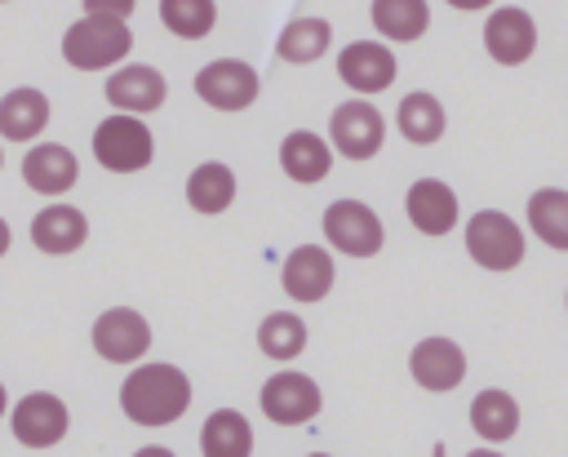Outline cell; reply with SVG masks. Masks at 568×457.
Returning a JSON list of instances; mask_svg holds the SVG:
<instances>
[{
    "mask_svg": "<svg viewBox=\"0 0 568 457\" xmlns=\"http://www.w3.org/2000/svg\"><path fill=\"white\" fill-rule=\"evenodd\" d=\"M280 169H284L293 182L315 186V182L333 169V146H328L320 133H311V129H293V133L280 142Z\"/></svg>",
    "mask_w": 568,
    "mask_h": 457,
    "instance_id": "ffe728a7",
    "label": "cell"
},
{
    "mask_svg": "<svg viewBox=\"0 0 568 457\" xmlns=\"http://www.w3.org/2000/svg\"><path fill=\"white\" fill-rule=\"evenodd\" d=\"M484 49L501 67H519L537 49V22L524 9H493L484 22Z\"/></svg>",
    "mask_w": 568,
    "mask_h": 457,
    "instance_id": "7c38bea8",
    "label": "cell"
},
{
    "mask_svg": "<svg viewBox=\"0 0 568 457\" xmlns=\"http://www.w3.org/2000/svg\"><path fill=\"white\" fill-rule=\"evenodd\" d=\"M49 124V98L31 84H18L0 98V138L4 142H31Z\"/></svg>",
    "mask_w": 568,
    "mask_h": 457,
    "instance_id": "d6986e66",
    "label": "cell"
},
{
    "mask_svg": "<svg viewBox=\"0 0 568 457\" xmlns=\"http://www.w3.org/2000/svg\"><path fill=\"white\" fill-rule=\"evenodd\" d=\"M160 22L182 40H204L217 22L213 0H160Z\"/></svg>",
    "mask_w": 568,
    "mask_h": 457,
    "instance_id": "f1b7e54d",
    "label": "cell"
},
{
    "mask_svg": "<svg viewBox=\"0 0 568 457\" xmlns=\"http://www.w3.org/2000/svg\"><path fill=\"white\" fill-rule=\"evenodd\" d=\"M328 44H333V27H328L324 18H293V22L280 31L275 53H280L284 62H297V67H302V62L324 58Z\"/></svg>",
    "mask_w": 568,
    "mask_h": 457,
    "instance_id": "4316f807",
    "label": "cell"
},
{
    "mask_svg": "<svg viewBox=\"0 0 568 457\" xmlns=\"http://www.w3.org/2000/svg\"><path fill=\"white\" fill-rule=\"evenodd\" d=\"M195 93L213 111H244L257 98V71L240 58H217L195 75Z\"/></svg>",
    "mask_w": 568,
    "mask_h": 457,
    "instance_id": "30bf717a",
    "label": "cell"
},
{
    "mask_svg": "<svg viewBox=\"0 0 568 457\" xmlns=\"http://www.w3.org/2000/svg\"><path fill=\"white\" fill-rule=\"evenodd\" d=\"M257 404H262V413H266L275 426H302V422H311V417L320 413L324 399H320L315 377L293 373V368H280V373H271V377L262 382Z\"/></svg>",
    "mask_w": 568,
    "mask_h": 457,
    "instance_id": "52a82bcc",
    "label": "cell"
},
{
    "mask_svg": "<svg viewBox=\"0 0 568 457\" xmlns=\"http://www.w3.org/2000/svg\"><path fill=\"white\" fill-rule=\"evenodd\" d=\"M186 200H191L195 213H209V217L222 213V209H231V200H235V173L226 164H217V160L195 164L191 177H186Z\"/></svg>",
    "mask_w": 568,
    "mask_h": 457,
    "instance_id": "603a6c76",
    "label": "cell"
},
{
    "mask_svg": "<svg viewBox=\"0 0 568 457\" xmlns=\"http://www.w3.org/2000/svg\"><path fill=\"white\" fill-rule=\"evenodd\" d=\"M280 284L293 302H320L333 288V253L320 244H302L284 257L280 266Z\"/></svg>",
    "mask_w": 568,
    "mask_h": 457,
    "instance_id": "9a60e30c",
    "label": "cell"
},
{
    "mask_svg": "<svg viewBox=\"0 0 568 457\" xmlns=\"http://www.w3.org/2000/svg\"><path fill=\"white\" fill-rule=\"evenodd\" d=\"M200 448H204V457H248L253 453L248 417L235 413V408L209 413L204 417V430H200Z\"/></svg>",
    "mask_w": 568,
    "mask_h": 457,
    "instance_id": "44dd1931",
    "label": "cell"
},
{
    "mask_svg": "<svg viewBox=\"0 0 568 457\" xmlns=\"http://www.w3.org/2000/svg\"><path fill=\"white\" fill-rule=\"evenodd\" d=\"M9 413V390H4V382H0V417Z\"/></svg>",
    "mask_w": 568,
    "mask_h": 457,
    "instance_id": "d6a6232c",
    "label": "cell"
},
{
    "mask_svg": "<svg viewBox=\"0 0 568 457\" xmlns=\"http://www.w3.org/2000/svg\"><path fill=\"white\" fill-rule=\"evenodd\" d=\"M129 49H133L129 18H111V13H84V18L71 22L67 35H62V58H67V67H75V71H106V67H115Z\"/></svg>",
    "mask_w": 568,
    "mask_h": 457,
    "instance_id": "7a4b0ae2",
    "label": "cell"
},
{
    "mask_svg": "<svg viewBox=\"0 0 568 457\" xmlns=\"http://www.w3.org/2000/svg\"><path fill=\"white\" fill-rule=\"evenodd\" d=\"M466 253L484 271H515L524 262V231L515 226V217L484 209L466 222Z\"/></svg>",
    "mask_w": 568,
    "mask_h": 457,
    "instance_id": "277c9868",
    "label": "cell"
},
{
    "mask_svg": "<svg viewBox=\"0 0 568 457\" xmlns=\"http://www.w3.org/2000/svg\"><path fill=\"white\" fill-rule=\"evenodd\" d=\"M146 346H151V324L138 311L111 306V311L98 315V324H93V351L106 364H133V359L146 355Z\"/></svg>",
    "mask_w": 568,
    "mask_h": 457,
    "instance_id": "ba28073f",
    "label": "cell"
},
{
    "mask_svg": "<svg viewBox=\"0 0 568 457\" xmlns=\"http://www.w3.org/2000/svg\"><path fill=\"white\" fill-rule=\"evenodd\" d=\"M9 253V226H4V217H0V257Z\"/></svg>",
    "mask_w": 568,
    "mask_h": 457,
    "instance_id": "1f68e13d",
    "label": "cell"
},
{
    "mask_svg": "<svg viewBox=\"0 0 568 457\" xmlns=\"http://www.w3.org/2000/svg\"><path fill=\"white\" fill-rule=\"evenodd\" d=\"M408 368H413V382L422 390H453L466 377V355L448 337H422L408 355Z\"/></svg>",
    "mask_w": 568,
    "mask_h": 457,
    "instance_id": "5bb4252c",
    "label": "cell"
},
{
    "mask_svg": "<svg viewBox=\"0 0 568 457\" xmlns=\"http://www.w3.org/2000/svg\"><path fill=\"white\" fill-rule=\"evenodd\" d=\"M9 426H13V439H18V444H27V448H53V444L67 435L71 413H67V404H62L58 395L31 390V395L18 399Z\"/></svg>",
    "mask_w": 568,
    "mask_h": 457,
    "instance_id": "9c48e42d",
    "label": "cell"
},
{
    "mask_svg": "<svg viewBox=\"0 0 568 457\" xmlns=\"http://www.w3.org/2000/svg\"><path fill=\"white\" fill-rule=\"evenodd\" d=\"M0 169H4V146H0Z\"/></svg>",
    "mask_w": 568,
    "mask_h": 457,
    "instance_id": "836d02e7",
    "label": "cell"
},
{
    "mask_svg": "<svg viewBox=\"0 0 568 457\" xmlns=\"http://www.w3.org/2000/svg\"><path fill=\"white\" fill-rule=\"evenodd\" d=\"M470 426H475L479 439L501 444V439H510L519 430V404L506 390H479L470 399Z\"/></svg>",
    "mask_w": 568,
    "mask_h": 457,
    "instance_id": "484cf974",
    "label": "cell"
},
{
    "mask_svg": "<svg viewBox=\"0 0 568 457\" xmlns=\"http://www.w3.org/2000/svg\"><path fill=\"white\" fill-rule=\"evenodd\" d=\"M328 142L337 146V155L346 160H373L386 142V120L373 102L364 98H351V102H337V111L328 115Z\"/></svg>",
    "mask_w": 568,
    "mask_h": 457,
    "instance_id": "5b68a950",
    "label": "cell"
},
{
    "mask_svg": "<svg viewBox=\"0 0 568 457\" xmlns=\"http://www.w3.org/2000/svg\"><path fill=\"white\" fill-rule=\"evenodd\" d=\"M22 177L40 195H67L75 186V177H80V160L62 142H36L22 155Z\"/></svg>",
    "mask_w": 568,
    "mask_h": 457,
    "instance_id": "2e32d148",
    "label": "cell"
},
{
    "mask_svg": "<svg viewBox=\"0 0 568 457\" xmlns=\"http://www.w3.org/2000/svg\"><path fill=\"white\" fill-rule=\"evenodd\" d=\"M257 346H262V355L266 359H297L302 355V346H306V324H302V315H293V311H271L262 324H257Z\"/></svg>",
    "mask_w": 568,
    "mask_h": 457,
    "instance_id": "83f0119b",
    "label": "cell"
},
{
    "mask_svg": "<svg viewBox=\"0 0 568 457\" xmlns=\"http://www.w3.org/2000/svg\"><path fill=\"white\" fill-rule=\"evenodd\" d=\"M395 124H399V133L408 138V142H417V146H430V142H439L444 138V106H439V98L435 93H408L404 102H399V111H395Z\"/></svg>",
    "mask_w": 568,
    "mask_h": 457,
    "instance_id": "d4e9b609",
    "label": "cell"
},
{
    "mask_svg": "<svg viewBox=\"0 0 568 457\" xmlns=\"http://www.w3.org/2000/svg\"><path fill=\"white\" fill-rule=\"evenodd\" d=\"M528 226L541 244L568 253V191L559 186H546V191H532L528 200Z\"/></svg>",
    "mask_w": 568,
    "mask_h": 457,
    "instance_id": "cb8c5ba5",
    "label": "cell"
},
{
    "mask_svg": "<svg viewBox=\"0 0 568 457\" xmlns=\"http://www.w3.org/2000/svg\"><path fill=\"white\" fill-rule=\"evenodd\" d=\"M373 27L386 35V40H399V44H413L426 35L430 27V4L426 0H373Z\"/></svg>",
    "mask_w": 568,
    "mask_h": 457,
    "instance_id": "7402d4cb",
    "label": "cell"
},
{
    "mask_svg": "<svg viewBox=\"0 0 568 457\" xmlns=\"http://www.w3.org/2000/svg\"><path fill=\"white\" fill-rule=\"evenodd\" d=\"M337 75L355 93H382L395 84V53L382 40H355L337 53Z\"/></svg>",
    "mask_w": 568,
    "mask_h": 457,
    "instance_id": "4fadbf2b",
    "label": "cell"
},
{
    "mask_svg": "<svg viewBox=\"0 0 568 457\" xmlns=\"http://www.w3.org/2000/svg\"><path fill=\"white\" fill-rule=\"evenodd\" d=\"M191 404V377L173 364H138L120 386V408L129 422L155 430L173 426Z\"/></svg>",
    "mask_w": 568,
    "mask_h": 457,
    "instance_id": "6da1fadb",
    "label": "cell"
},
{
    "mask_svg": "<svg viewBox=\"0 0 568 457\" xmlns=\"http://www.w3.org/2000/svg\"><path fill=\"white\" fill-rule=\"evenodd\" d=\"M448 4H453V9H488L493 0H448Z\"/></svg>",
    "mask_w": 568,
    "mask_h": 457,
    "instance_id": "4dcf8cb0",
    "label": "cell"
},
{
    "mask_svg": "<svg viewBox=\"0 0 568 457\" xmlns=\"http://www.w3.org/2000/svg\"><path fill=\"white\" fill-rule=\"evenodd\" d=\"M164 98H169V80L146 62H124L106 75V102L115 111L146 115V111H160Z\"/></svg>",
    "mask_w": 568,
    "mask_h": 457,
    "instance_id": "8fae6325",
    "label": "cell"
},
{
    "mask_svg": "<svg viewBox=\"0 0 568 457\" xmlns=\"http://www.w3.org/2000/svg\"><path fill=\"white\" fill-rule=\"evenodd\" d=\"M324 235L346 257H373L382 248V240H386L382 217L364 200H333L324 209Z\"/></svg>",
    "mask_w": 568,
    "mask_h": 457,
    "instance_id": "8992f818",
    "label": "cell"
},
{
    "mask_svg": "<svg viewBox=\"0 0 568 457\" xmlns=\"http://www.w3.org/2000/svg\"><path fill=\"white\" fill-rule=\"evenodd\" d=\"M138 0H84V13H111V18H129Z\"/></svg>",
    "mask_w": 568,
    "mask_h": 457,
    "instance_id": "f546056e",
    "label": "cell"
},
{
    "mask_svg": "<svg viewBox=\"0 0 568 457\" xmlns=\"http://www.w3.org/2000/svg\"><path fill=\"white\" fill-rule=\"evenodd\" d=\"M151 155H155V138H151V129H146L138 115H129V111L106 115V120L93 129V160H98L102 169H111V173H138V169L151 164Z\"/></svg>",
    "mask_w": 568,
    "mask_h": 457,
    "instance_id": "3957f363",
    "label": "cell"
},
{
    "mask_svg": "<svg viewBox=\"0 0 568 457\" xmlns=\"http://www.w3.org/2000/svg\"><path fill=\"white\" fill-rule=\"evenodd\" d=\"M84 240H89V222H84V213L71 209V204H49V209H40V213L31 217V244H36L40 253H49V257H67V253H75Z\"/></svg>",
    "mask_w": 568,
    "mask_h": 457,
    "instance_id": "ac0fdd59",
    "label": "cell"
},
{
    "mask_svg": "<svg viewBox=\"0 0 568 457\" xmlns=\"http://www.w3.org/2000/svg\"><path fill=\"white\" fill-rule=\"evenodd\" d=\"M404 209H408V222L422 231V235H448L457 226V195L448 182L439 177H422L408 186L404 195Z\"/></svg>",
    "mask_w": 568,
    "mask_h": 457,
    "instance_id": "e0dca14e",
    "label": "cell"
}]
</instances>
